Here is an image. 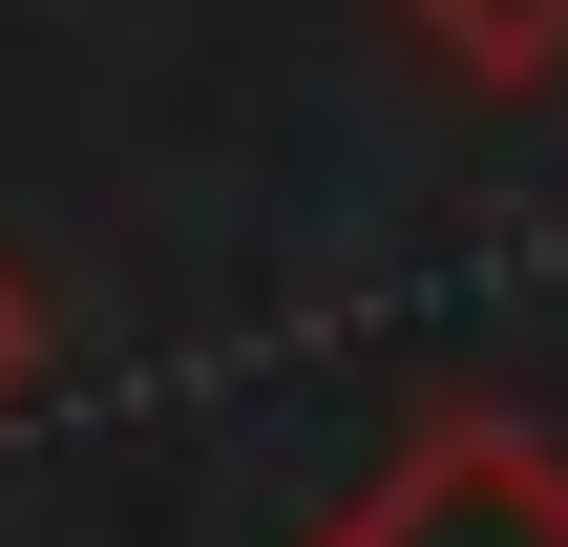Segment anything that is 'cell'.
<instances>
[{"label":"cell","instance_id":"6da1fadb","mask_svg":"<svg viewBox=\"0 0 568 547\" xmlns=\"http://www.w3.org/2000/svg\"><path fill=\"white\" fill-rule=\"evenodd\" d=\"M316 547H568V464L527 422H443V443H400Z\"/></svg>","mask_w":568,"mask_h":547},{"label":"cell","instance_id":"7a4b0ae2","mask_svg":"<svg viewBox=\"0 0 568 547\" xmlns=\"http://www.w3.org/2000/svg\"><path fill=\"white\" fill-rule=\"evenodd\" d=\"M400 21H422V42H443V63L485 84V105H527V84H568V0H400Z\"/></svg>","mask_w":568,"mask_h":547},{"label":"cell","instance_id":"3957f363","mask_svg":"<svg viewBox=\"0 0 568 547\" xmlns=\"http://www.w3.org/2000/svg\"><path fill=\"white\" fill-rule=\"evenodd\" d=\"M21 379H42V295L0 274V401H21Z\"/></svg>","mask_w":568,"mask_h":547}]
</instances>
